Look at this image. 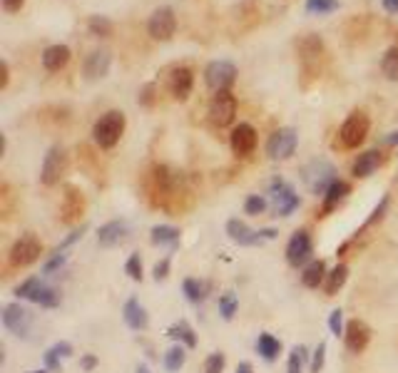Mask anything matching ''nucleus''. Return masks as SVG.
<instances>
[{"label": "nucleus", "mask_w": 398, "mask_h": 373, "mask_svg": "<svg viewBox=\"0 0 398 373\" xmlns=\"http://www.w3.org/2000/svg\"><path fill=\"white\" fill-rule=\"evenodd\" d=\"M381 6H383L386 12H391V15H398V0H381Z\"/></svg>", "instance_id": "53"}, {"label": "nucleus", "mask_w": 398, "mask_h": 373, "mask_svg": "<svg viewBox=\"0 0 398 373\" xmlns=\"http://www.w3.org/2000/svg\"><path fill=\"white\" fill-rule=\"evenodd\" d=\"M323 361H326V343L321 341L314 351V356H311V373H321Z\"/></svg>", "instance_id": "44"}, {"label": "nucleus", "mask_w": 398, "mask_h": 373, "mask_svg": "<svg viewBox=\"0 0 398 373\" xmlns=\"http://www.w3.org/2000/svg\"><path fill=\"white\" fill-rule=\"evenodd\" d=\"M169 276V259L164 256L162 261H157L155 264V279L157 281H164Z\"/></svg>", "instance_id": "47"}, {"label": "nucleus", "mask_w": 398, "mask_h": 373, "mask_svg": "<svg viewBox=\"0 0 398 373\" xmlns=\"http://www.w3.org/2000/svg\"><path fill=\"white\" fill-rule=\"evenodd\" d=\"M236 373H254V368H252V363H249V361H242V363L236 366Z\"/></svg>", "instance_id": "54"}, {"label": "nucleus", "mask_w": 398, "mask_h": 373, "mask_svg": "<svg viewBox=\"0 0 398 373\" xmlns=\"http://www.w3.org/2000/svg\"><path fill=\"white\" fill-rule=\"evenodd\" d=\"M256 351L264 361H276L281 354V341L279 338H274L272 334H259L256 338Z\"/></svg>", "instance_id": "26"}, {"label": "nucleus", "mask_w": 398, "mask_h": 373, "mask_svg": "<svg viewBox=\"0 0 398 373\" xmlns=\"http://www.w3.org/2000/svg\"><path fill=\"white\" fill-rule=\"evenodd\" d=\"M124 112L120 110H107L105 115H100V119L93 127V140L100 149H112L122 140L124 135Z\"/></svg>", "instance_id": "1"}, {"label": "nucleus", "mask_w": 398, "mask_h": 373, "mask_svg": "<svg viewBox=\"0 0 398 373\" xmlns=\"http://www.w3.org/2000/svg\"><path fill=\"white\" fill-rule=\"evenodd\" d=\"M329 329L334 336H343V331H346V326H343V311L341 309H334L329 316Z\"/></svg>", "instance_id": "43"}, {"label": "nucleus", "mask_w": 398, "mask_h": 373, "mask_svg": "<svg viewBox=\"0 0 398 373\" xmlns=\"http://www.w3.org/2000/svg\"><path fill=\"white\" fill-rule=\"evenodd\" d=\"M386 209H388V197H383L381 199V204L376 207V209L371 211V217L366 219V224H363V229H368L371 224H376V222H381L383 219V214H386Z\"/></svg>", "instance_id": "45"}, {"label": "nucleus", "mask_w": 398, "mask_h": 373, "mask_svg": "<svg viewBox=\"0 0 398 373\" xmlns=\"http://www.w3.org/2000/svg\"><path fill=\"white\" fill-rule=\"evenodd\" d=\"M167 336H169V338H174V341H180L182 346H187V348L197 346V336H194V329L187 321H180V323H174V326H169Z\"/></svg>", "instance_id": "28"}, {"label": "nucleus", "mask_w": 398, "mask_h": 373, "mask_svg": "<svg viewBox=\"0 0 398 373\" xmlns=\"http://www.w3.org/2000/svg\"><path fill=\"white\" fill-rule=\"evenodd\" d=\"M326 264H323L321 259L316 261H309L304 267V274H301V284L306 286V289H319V284H323V279H326Z\"/></svg>", "instance_id": "23"}, {"label": "nucleus", "mask_w": 398, "mask_h": 373, "mask_svg": "<svg viewBox=\"0 0 398 373\" xmlns=\"http://www.w3.org/2000/svg\"><path fill=\"white\" fill-rule=\"evenodd\" d=\"M40 284H43V279H40V276H30V279H25L23 284L15 286V296H18V298H28Z\"/></svg>", "instance_id": "40"}, {"label": "nucleus", "mask_w": 398, "mask_h": 373, "mask_svg": "<svg viewBox=\"0 0 398 373\" xmlns=\"http://www.w3.org/2000/svg\"><path fill=\"white\" fill-rule=\"evenodd\" d=\"M43 254V244L35 234H23L10 247V264L12 267H30Z\"/></svg>", "instance_id": "7"}, {"label": "nucleus", "mask_w": 398, "mask_h": 373, "mask_svg": "<svg viewBox=\"0 0 398 373\" xmlns=\"http://www.w3.org/2000/svg\"><path fill=\"white\" fill-rule=\"evenodd\" d=\"M244 211L252 214V217H259L267 211V199L261 197V194H249L247 202H244Z\"/></svg>", "instance_id": "37"}, {"label": "nucleus", "mask_w": 398, "mask_h": 373, "mask_svg": "<svg viewBox=\"0 0 398 373\" xmlns=\"http://www.w3.org/2000/svg\"><path fill=\"white\" fill-rule=\"evenodd\" d=\"M229 144L236 157H249L256 149V130L249 122H239L231 130Z\"/></svg>", "instance_id": "14"}, {"label": "nucleus", "mask_w": 398, "mask_h": 373, "mask_svg": "<svg viewBox=\"0 0 398 373\" xmlns=\"http://www.w3.org/2000/svg\"><path fill=\"white\" fill-rule=\"evenodd\" d=\"M368 341H371V329H368L366 321H361V318H351L346 323V331H343V343L351 354H361V351H366Z\"/></svg>", "instance_id": "13"}, {"label": "nucleus", "mask_w": 398, "mask_h": 373, "mask_svg": "<svg viewBox=\"0 0 398 373\" xmlns=\"http://www.w3.org/2000/svg\"><path fill=\"white\" fill-rule=\"evenodd\" d=\"M236 117V97L229 90H222V93H214L209 102V119L217 127H229Z\"/></svg>", "instance_id": "10"}, {"label": "nucleus", "mask_w": 398, "mask_h": 373, "mask_svg": "<svg viewBox=\"0 0 398 373\" xmlns=\"http://www.w3.org/2000/svg\"><path fill=\"white\" fill-rule=\"evenodd\" d=\"M70 55H73V52H70V48H68V45H62V43L45 48V52H43L45 70H50V73H57V70H62L70 62Z\"/></svg>", "instance_id": "21"}, {"label": "nucleus", "mask_w": 398, "mask_h": 373, "mask_svg": "<svg viewBox=\"0 0 398 373\" xmlns=\"http://www.w3.org/2000/svg\"><path fill=\"white\" fill-rule=\"evenodd\" d=\"M124 271L132 281H142V259H140V254H130V259L124 264Z\"/></svg>", "instance_id": "38"}, {"label": "nucleus", "mask_w": 398, "mask_h": 373, "mask_svg": "<svg viewBox=\"0 0 398 373\" xmlns=\"http://www.w3.org/2000/svg\"><path fill=\"white\" fill-rule=\"evenodd\" d=\"M346 279H348V267L346 264H336V267L326 274V279H323V291L329 294V296H334V294H339V289L346 284Z\"/></svg>", "instance_id": "25"}, {"label": "nucleus", "mask_w": 398, "mask_h": 373, "mask_svg": "<svg viewBox=\"0 0 398 373\" xmlns=\"http://www.w3.org/2000/svg\"><path fill=\"white\" fill-rule=\"evenodd\" d=\"M182 289H184V296L192 301V304H202L207 298V284L205 281H199V279H184V284H182Z\"/></svg>", "instance_id": "31"}, {"label": "nucleus", "mask_w": 398, "mask_h": 373, "mask_svg": "<svg viewBox=\"0 0 398 373\" xmlns=\"http://www.w3.org/2000/svg\"><path fill=\"white\" fill-rule=\"evenodd\" d=\"M236 309H239V298H236L234 291H227L219 296V314H222L224 321H231Z\"/></svg>", "instance_id": "33"}, {"label": "nucleus", "mask_w": 398, "mask_h": 373, "mask_svg": "<svg viewBox=\"0 0 398 373\" xmlns=\"http://www.w3.org/2000/svg\"><path fill=\"white\" fill-rule=\"evenodd\" d=\"M314 254V244H311V236L306 229H298L294 231V236L289 239L286 244V261L292 264V267H306Z\"/></svg>", "instance_id": "12"}, {"label": "nucleus", "mask_w": 398, "mask_h": 373, "mask_svg": "<svg viewBox=\"0 0 398 373\" xmlns=\"http://www.w3.org/2000/svg\"><path fill=\"white\" fill-rule=\"evenodd\" d=\"M68 169V155H65V149L60 144L48 149V155L43 160V169H40V182L45 186H55L57 182L62 180V174Z\"/></svg>", "instance_id": "8"}, {"label": "nucleus", "mask_w": 398, "mask_h": 373, "mask_svg": "<svg viewBox=\"0 0 398 373\" xmlns=\"http://www.w3.org/2000/svg\"><path fill=\"white\" fill-rule=\"evenodd\" d=\"M122 318H124V323H127L132 331H144V329H147V323H149L147 311H144V306L140 304L137 298H130V301L124 304Z\"/></svg>", "instance_id": "20"}, {"label": "nucleus", "mask_w": 398, "mask_h": 373, "mask_svg": "<svg viewBox=\"0 0 398 373\" xmlns=\"http://www.w3.org/2000/svg\"><path fill=\"white\" fill-rule=\"evenodd\" d=\"M45 366H48V371H60V356L55 354L53 346L45 351Z\"/></svg>", "instance_id": "46"}, {"label": "nucleus", "mask_w": 398, "mask_h": 373, "mask_svg": "<svg viewBox=\"0 0 398 373\" xmlns=\"http://www.w3.org/2000/svg\"><path fill=\"white\" fill-rule=\"evenodd\" d=\"M379 167H381V152H379V149H366V152H361V155L356 157L354 177L366 180V177H371V174L376 172Z\"/></svg>", "instance_id": "22"}, {"label": "nucleus", "mask_w": 398, "mask_h": 373, "mask_svg": "<svg viewBox=\"0 0 398 373\" xmlns=\"http://www.w3.org/2000/svg\"><path fill=\"white\" fill-rule=\"evenodd\" d=\"M110 65H112V55L110 50L100 48V50H93L90 55L85 57V65H82V75H85V80L95 82V80H102L107 73H110Z\"/></svg>", "instance_id": "15"}, {"label": "nucleus", "mask_w": 398, "mask_h": 373, "mask_svg": "<svg viewBox=\"0 0 398 373\" xmlns=\"http://www.w3.org/2000/svg\"><path fill=\"white\" fill-rule=\"evenodd\" d=\"M301 180H304L306 189H309L311 194H316V197L321 194L323 197L339 177H336V167L329 160H311L309 164L301 169Z\"/></svg>", "instance_id": "2"}, {"label": "nucleus", "mask_w": 398, "mask_h": 373, "mask_svg": "<svg viewBox=\"0 0 398 373\" xmlns=\"http://www.w3.org/2000/svg\"><path fill=\"white\" fill-rule=\"evenodd\" d=\"M227 234H229L231 242L239 244V247H256V244L264 242L259 231H254L247 222H242V219H229V222H227Z\"/></svg>", "instance_id": "17"}, {"label": "nucleus", "mask_w": 398, "mask_h": 373, "mask_svg": "<svg viewBox=\"0 0 398 373\" xmlns=\"http://www.w3.org/2000/svg\"><path fill=\"white\" fill-rule=\"evenodd\" d=\"M8 77H10V73H8V62L0 60V90H6L8 87Z\"/></svg>", "instance_id": "52"}, {"label": "nucleus", "mask_w": 398, "mask_h": 373, "mask_svg": "<svg viewBox=\"0 0 398 373\" xmlns=\"http://www.w3.org/2000/svg\"><path fill=\"white\" fill-rule=\"evenodd\" d=\"M65 261H68V254H53V256H50V259L43 264V274H45V276H53L55 271H60Z\"/></svg>", "instance_id": "42"}, {"label": "nucleus", "mask_w": 398, "mask_h": 373, "mask_svg": "<svg viewBox=\"0 0 398 373\" xmlns=\"http://www.w3.org/2000/svg\"><path fill=\"white\" fill-rule=\"evenodd\" d=\"M0 3L6 12H20V8L25 6V0H0Z\"/></svg>", "instance_id": "50"}, {"label": "nucleus", "mask_w": 398, "mask_h": 373, "mask_svg": "<svg viewBox=\"0 0 398 373\" xmlns=\"http://www.w3.org/2000/svg\"><path fill=\"white\" fill-rule=\"evenodd\" d=\"M97 363H100V361H97V356H95V354H85V356L80 358V366L85 368V371H93V368L97 366Z\"/></svg>", "instance_id": "51"}, {"label": "nucleus", "mask_w": 398, "mask_h": 373, "mask_svg": "<svg viewBox=\"0 0 398 373\" xmlns=\"http://www.w3.org/2000/svg\"><path fill=\"white\" fill-rule=\"evenodd\" d=\"M304 8L309 15H329L339 10V0H306Z\"/></svg>", "instance_id": "34"}, {"label": "nucleus", "mask_w": 398, "mask_h": 373, "mask_svg": "<svg viewBox=\"0 0 398 373\" xmlns=\"http://www.w3.org/2000/svg\"><path fill=\"white\" fill-rule=\"evenodd\" d=\"M127 234H130V227H127V222L124 219H112V222L102 224L97 231V244L100 247H117L120 242H124L127 239Z\"/></svg>", "instance_id": "18"}, {"label": "nucleus", "mask_w": 398, "mask_h": 373, "mask_svg": "<svg viewBox=\"0 0 398 373\" xmlns=\"http://www.w3.org/2000/svg\"><path fill=\"white\" fill-rule=\"evenodd\" d=\"M85 229H87V227H85V224H82L80 229L70 231V234L65 236V239H62L60 244H57V247H55V251H53V254H65V249H68V247H73L75 242H80V239H82V234H85Z\"/></svg>", "instance_id": "41"}, {"label": "nucleus", "mask_w": 398, "mask_h": 373, "mask_svg": "<svg viewBox=\"0 0 398 373\" xmlns=\"http://www.w3.org/2000/svg\"><path fill=\"white\" fill-rule=\"evenodd\" d=\"M28 301H32V304L43 306V309H55L57 304H60V294H57V289H53V286H48L43 281V284L37 286L35 291L28 296Z\"/></svg>", "instance_id": "24"}, {"label": "nucleus", "mask_w": 398, "mask_h": 373, "mask_svg": "<svg viewBox=\"0 0 398 373\" xmlns=\"http://www.w3.org/2000/svg\"><path fill=\"white\" fill-rule=\"evenodd\" d=\"M259 234H261V239H274L279 231H276V229H259Z\"/></svg>", "instance_id": "55"}, {"label": "nucleus", "mask_w": 398, "mask_h": 373, "mask_svg": "<svg viewBox=\"0 0 398 373\" xmlns=\"http://www.w3.org/2000/svg\"><path fill=\"white\" fill-rule=\"evenodd\" d=\"M155 85H144L142 87V93H140V102H142V105H152V99H155Z\"/></svg>", "instance_id": "49"}, {"label": "nucleus", "mask_w": 398, "mask_h": 373, "mask_svg": "<svg viewBox=\"0 0 398 373\" xmlns=\"http://www.w3.org/2000/svg\"><path fill=\"white\" fill-rule=\"evenodd\" d=\"M304 358H306V348L294 346L292 354H289V363H286V373H304Z\"/></svg>", "instance_id": "36"}, {"label": "nucleus", "mask_w": 398, "mask_h": 373, "mask_svg": "<svg viewBox=\"0 0 398 373\" xmlns=\"http://www.w3.org/2000/svg\"><path fill=\"white\" fill-rule=\"evenodd\" d=\"M184 361H187V346L174 343L172 348H167V354H164V368H167L169 373H177L184 366Z\"/></svg>", "instance_id": "29"}, {"label": "nucleus", "mask_w": 398, "mask_h": 373, "mask_svg": "<svg viewBox=\"0 0 398 373\" xmlns=\"http://www.w3.org/2000/svg\"><path fill=\"white\" fill-rule=\"evenodd\" d=\"M296 144H298V135L294 127H279L269 137L267 142V155L272 157L274 162H281V160H289V157L296 152Z\"/></svg>", "instance_id": "6"}, {"label": "nucleus", "mask_w": 398, "mask_h": 373, "mask_svg": "<svg viewBox=\"0 0 398 373\" xmlns=\"http://www.w3.org/2000/svg\"><path fill=\"white\" fill-rule=\"evenodd\" d=\"M269 197H272L274 211H276L279 217H289V214H294V211L298 209V204H301L296 189L284 180H274L272 184H269Z\"/></svg>", "instance_id": "5"}, {"label": "nucleus", "mask_w": 398, "mask_h": 373, "mask_svg": "<svg viewBox=\"0 0 398 373\" xmlns=\"http://www.w3.org/2000/svg\"><path fill=\"white\" fill-rule=\"evenodd\" d=\"M205 82L214 93L229 90L236 82V65L229 60H211L205 68Z\"/></svg>", "instance_id": "4"}, {"label": "nucleus", "mask_w": 398, "mask_h": 373, "mask_svg": "<svg viewBox=\"0 0 398 373\" xmlns=\"http://www.w3.org/2000/svg\"><path fill=\"white\" fill-rule=\"evenodd\" d=\"M77 197V192H75L73 186L68 189V194H65V207H62V211H65V222H73V219H77V214L82 211V197L77 199V202H73V199Z\"/></svg>", "instance_id": "35"}, {"label": "nucleus", "mask_w": 398, "mask_h": 373, "mask_svg": "<svg viewBox=\"0 0 398 373\" xmlns=\"http://www.w3.org/2000/svg\"><path fill=\"white\" fill-rule=\"evenodd\" d=\"M147 30H149V35L155 37V40L167 43L169 37L174 35V30H177V15H174L172 8H169V6L157 8V10L149 15Z\"/></svg>", "instance_id": "11"}, {"label": "nucleus", "mask_w": 398, "mask_h": 373, "mask_svg": "<svg viewBox=\"0 0 398 373\" xmlns=\"http://www.w3.org/2000/svg\"><path fill=\"white\" fill-rule=\"evenodd\" d=\"M381 73L386 75V80H398V48H388L381 57Z\"/></svg>", "instance_id": "30"}, {"label": "nucleus", "mask_w": 398, "mask_h": 373, "mask_svg": "<svg viewBox=\"0 0 398 373\" xmlns=\"http://www.w3.org/2000/svg\"><path fill=\"white\" fill-rule=\"evenodd\" d=\"M224 363H227V358H224L222 351H214V354L207 356V361H205V373H222V371H224Z\"/></svg>", "instance_id": "39"}, {"label": "nucleus", "mask_w": 398, "mask_h": 373, "mask_svg": "<svg viewBox=\"0 0 398 373\" xmlns=\"http://www.w3.org/2000/svg\"><path fill=\"white\" fill-rule=\"evenodd\" d=\"M368 127H371V122H368L366 112H351L346 119H343L341 130H339V137H341V144L348 149H356L359 144H363V140H366L368 135Z\"/></svg>", "instance_id": "3"}, {"label": "nucleus", "mask_w": 398, "mask_h": 373, "mask_svg": "<svg viewBox=\"0 0 398 373\" xmlns=\"http://www.w3.org/2000/svg\"><path fill=\"white\" fill-rule=\"evenodd\" d=\"M30 373H48V368H45V371H30Z\"/></svg>", "instance_id": "58"}, {"label": "nucleus", "mask_w": 398, "mask_h": 373, "mask_svg": "<svg viewBox=\"0 0 398 373\" xmlns=\"http://www.w3.org/2000/svg\"><path fill=\"white\" fill-rule=\"evenodd\" d=\"M149 234H152L149 236L152 244H157V247H167V244L180 242V229H177V227H169V224H157V227H152Z\"/></svg>", "instance_id": "27"}, {"label": "nucleus", "mask_w": 398, "mask_h": 373, "mask_svg": "<svg viewBox=\"0 0 398 373\" xmlns=\"http://www.w3.org/2000/svg\"><path fill=\"white\" fill-rule=\"evenodd\" d=\"M192 87H194V73L189 68H174L172 75H169V93H172L174 99L184 102L189 95H192Z\"/></svg>", "instance_id": "16"}, {"label": "nucleus", "mask_w": 398, "mask_h": 373, "mask_svg": "<svg viewBox=\"0 0 398 373\" xmlns=\"http://www.w3.org/2000/svg\"><path fill=\"white\" fill-rule=\"evenodd\" d=\"M53 348H55V354L60 356V358H70V356H73V346H70L68 341H57Z\"/></svg>", "instance_id": "48"}, {"label": "nucleus", "mask_w": 398, "mask_h": 373, "mask_svg": "<svg viewBox=\"0 0 398 373\" xmlns=\"http://www.w3.org/2000/svg\"><path fill=\"white\" fill-rule=\"evenodd\" d=\"M87 30L97 37H110L112 30H115V25H112V20L105 18V15H93V18L87 20Z\"/></svg>", "instance_id": "32"}, {"label": "nucleus", "mask_w": 398, "mask_h": 373, "mask_svg": "<svg viewBox=\"0 0 398 373\" xmlns=\"http://www.w3.org/2000/svg\"><path fill=\"white\" fill-rule=\"evenodd\" d=\"M137 373H152V371H149V368L144 366V363H140V366H137Z\"/></svg>", "instance_id": "57"}, {"label": "nucleus", "mask_w": 398, "mask_h": 373, "mask_svg": "<svg viewBox=\"0 0 398 373\" xmlns=\"http://www.w3.org/2000/svg\"><path fill=\"white\" fill-rule=\"evenodd\" d=\"M351 194V184L343 180H336L334 184L329 186V192L323 194V204H321V217H329L331 211H336L343 204Z\"/></svg>", "instance_id": "19"}, {"label": "nucleus", "mask_w": 398, "mask_h": 373, "mask_svg": "<svg viewBox=\"0 0 398 373\" xmlns=\"http://www.w3.org/2000/svg\"><path fill=\"white\" fill-rule=\"evenodd\" d=\"M386 142H391V144H398V130L396 132H391V137L386 140Z\"/></svg>", "instance_id": "56"}, {"label": "nucleus", "mask_w": 398, "mask_h": 373, "mask_svg": "<svg viewBox=\"0 0 398 373\" xmlns=\"http://www.w3.org/2000/svg\"><path fill=\"white\" fill-rule=\"evenodd\" d=\"M32 321H35L32 311L20 304H8L6 309H3V326H6L10 334L20 336V338H28V336H30Z\"/></svg>", "instance_id": "9"}]
</instances>
